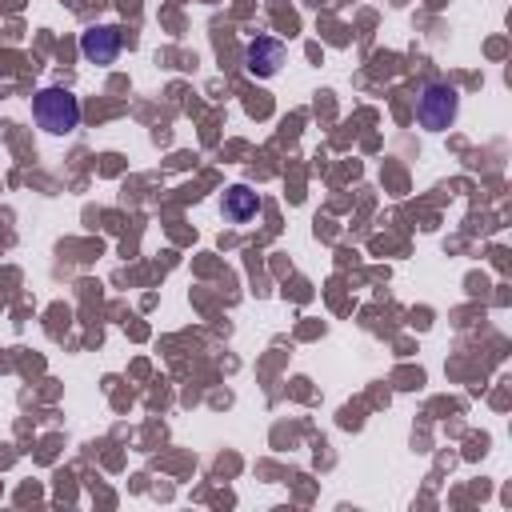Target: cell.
I'll return each instance as SVG.
<instances>
[{"label": "cell", "mask_w": 512, "mask_h": 512, "mask_svg": "<svg viewBox=\"0 0 512 512\" xmlns=\"http://www.w3.org/2000/svg\"><path fill=\"white\" fill-rule=\"evenodd\" d=\"M32 116H36V124H40L44 132L68 136V132H76V124H80V100H76L68 88H44V92H36V100H32Z\"/></svg>", "instance_id": "cell-1"}, {"label": "cell", "mask_w": 512, "mask_h": 512, "mask_svg": "<svg viewBox=\"0 0 512 512\" xmlns=\"http://www.w3.org/2000/svg\"><path fill=\"white\" fill-rule=\"evenodd\" d=\"M456 112H460V92H456L452 84H444V80H428V84L420 88L416 120H420L424 128L440 132V128H448V124L456 120Z\"/></svg>", "instance_id": "cell-2"}, {"label": "cell", "mask_w": 512, "mask_h": 512, "mask_svg": "<svg viewBox=\"0 0 512 512\" xmlns=\"http://www.w3.org/2000/svg\"><path fill=\"white\" fill-rule=\"evenodd\" d=\"M280 64H284V44L276 40V36H252L248 40V48H244V68L252 72V76H276L280 72Z\"/></svg>", "instance_id": "cell-3"}, {"label": "cell", "mask_w": 512, "mask_h": 512, "mask_svg": "<svg viewBox=\"0 0 512 512\" xmlns=\"http://www.w3.org/2000/svg\"><path fill=\"white\" fill-rule=\"evenodd\" d=\"M120 44H124V36L112 24H96L80 36V52H84L88 64H112L120 56Z\"/></svg>", "instance_id": "cell-4"}, {"label": "cell", "mask_w": 512, "mask_h": 512, "mask_svg": "<svg viewBox=\"0 0 512 512\" xmlns=\"http://www.w3.org/2000/svg\"><path fill=\"white\" fill-rule=\"evenodd\" d=\"M256 212H260V196L248 184H232L224 192V216L232 224H248V220H256Z\"/></svg>", "instance_id": "cell-5"}]
</instances>
